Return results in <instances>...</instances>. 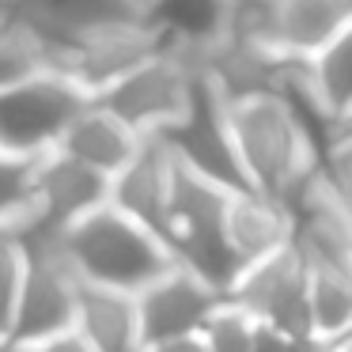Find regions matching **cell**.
Returning a JSON list of instances; mask_svg holds the SVG:
<instances>
[{
    "label": "cell",
    "instance_id": "obj_18",
    "mask_svg": "<svg viewBox=\"0 0 352 352\" xmlns=\"http://www.w3.org/2000/svg\"><path fill=\"white\" fill-rule=\"evenodd\" d=\"M258 326L246 311H239L235 303L223 299L212 314H208L205 329H201V344L205 352H250L254 349V337H258Z\"/></svg>",
    "mask_w": 352,
    "mask_h": 352
},
{
    "label": "cell",
    "instance_id": "obj_5",
    "mask_svg": "<svg viewBox=\"0 0 352 352\" xmlns=\"http://www.w3.org/2000/svg\"><path fill=\"white\" fill-rule=\"evenodd\" d=\"M160 140L167 144V152L175 155L178 167L193 170V175L208 178V182L223 186L231 193L250 190L243 175V163H239V152H235V137H231L228 102L216 95V87L201 72H197L193 99L186 107V114Z\"/></svg>",
    "mask_w": 352,
    "mask_h": 352
},
{
    "label": "cell",
    "instance_id": "obj_6",
    "mask_svg": "<svg viewBox=\"0 0 352 352\" xmlns=\"http://www.w3.org/2000/svg\"><path fill=\"white\" fill-rule=\"evenodd\" d=\"M223 299L284 337L314 333L311 299H307V261L296 250V243L288 250L273 254V258L246 265Z\"/></svg>",
    "mask_w": 352,
    "mask_h": 352
},
{
    "label": "cell",
    "instance_id": "obj_20",
    "mask_svg": "<svg viewBox=\"0 0 352 352\" xmlns=\"http://www.w3.org/2000/svg\"><path fill=\"white\" fill-rule=\"evenodd\" d=\"M318 182L352 216V125H344L318 160Z\"/></svg>",
    "mask_w": 352,
    "mask_h": 352
},
{
    "label": "cell",
    "instance_id": "obj_8",
    "mask_svg": "<svg viewBox=\"0 0 352 352\" xmlns=\"http://www.w3.org/2000/svg\"><path fill=\"white\" fill-rule=\"evenodd\" d=\"M223 303V296L193 276L190 269L175 265L152 280L144 292H137V326H140V349H152L178 337H197L205 329L208 314Z\"/></svg>",
    "mask_w": 352,
    "mask_h": 352
},
{
    "label": "cell",
    "instance_id": "obj_10",
    "mask_svg": "<svg viewBox=\"0 0 352 352\" xmlns=\"http://www.w3.org/2000/svg\"><path fill=\"white\" fill-rule=\"evenodd\" d=\"M223 235H228V246L239 258V265L246 269L296 243V216L284 201L265 197L258 190H239L231 193Z\"/></svg>",
    "mask_w": 352,
    "mask_h": 352
},
{
    "label": "cell",
    "instance_id": "obj_14",
    "mask_svg": "<svg viewBox=\"0 0 352 352\" xmlns=\"http://www.w3.org/2000/svg\"><path fill=\"white\" fill-rule=\"evenodd\" d=\"M76 329L95 352H140L137 326V296L99 284L76 288Z\"/></svg>",
    "mask_w": 352,
    "mask_h": 352
},
{
    "label": "cell",
    "instance_id": "obj_15",
    "mask_svg": "<svg viewBox=\"0 0 352 352\" xmlns=\"http://www.w3.org/2000/svg\"><path fill=\"white\" fill-rule=\"evenodd\" d=\"M311 326L326 341L352 333V269L349 265H307Z\"/></svg>",
    "mask_w": 352,
    "mask_h": 352
},
{
    "label": "cell",
    "instance_id": "obj_26",
    "mask_svg": "<svg viewBox=\"0 0 352 352\" xmlns=\"http://www.w3.org/2000/svg\"><path fill=\"white\" fill-rule=\"evenodd\" d=\"M337 352H352V333H349V337H341V341H337Z\"/></svg>",
    "mask_w": 352,
    "mask_h": 352
},
{
    "label": "cell",
    "instance_id": "obj_12",
    "mask_svg": "<svg viewBox=\"0 0 352 352\" xmlns=\"http://www.w3.org/2000/svg\"><path fill=\"white\" fill-rule=\"evenodd\" d=\"M140 140L144 137H137L129 125L118 122L110 110H102L99 102L91 99L76 118H72V125L65 129L61 144H57L54 152H61V155H69V160L84 163V167L99 170V175L114 178L118 170L137 155Z\"/></svg>",
    "mask_w": 352,
    "mask_h": 352
},
{
    "label": "cell",
    "instance_id": "obj_13",
    "mask_svg": "<svg viewBox=\"0 0 352 352\" xmlns=\"http://www.w3.org/2000/svg\"><path fill=\"white\" fill-rule=\"evenodd\" d=\"M352 23V0H273L276 50L288 61H311Z\"/></svg>",
    "mask_w": 352,
    "mask_h": 352
},
{
    "label": "cell",
    "instance_id": "obj_25",
    "mask_svg": "<svg viewBox=\"0 0 352 352\" xmlns=\"http://www.w3.org/2000/svg\"><path fill=\"white\" fill-rule=\"evenodd\" d=\"M0 352H34V349H31V344L12 341V337H0Z\"/></svg>",
    "mask_w": 352,
    "mask_h": 352
},
{
    "label": "cell",
    "instance_id": "obj_9",
    "mask_svg": "<svg viewBox=\"0 0 352 352\" xmlns=\"http://www.w3.org/2000/svg\"><path fill=\"white\" fill-rule=\"evenodd\" d=\"M175 170H178V163L160 137L140 140L137 155L110 178V205L167 243Z\"/></svg>",
    "mask_w": 352,
    "mask_h": 352
},
{
    "label": "cell",
    "instance_id": "obj_1",
    "mask_svg": "<svg viewBox=\"0 0 352 352\" xmlns=\"http://www.w3.org/2000/svg\"><path fill=\"white\" fill-rule=\"evenodd\" d=\"M228 118L246 186L292 208V201L307 190L318 170V152L292 107L280 95H258V99L231 102Z\"/></svg>",
    "mask_w": 352,
    "mask_h": 352
},
{
    "label": "cell",
    "instance_id": "obj_7",
    "mask_svg": "<svg viewBox=\"0 0 352 352\" xmlns=\"http://www.w3.org/2000/svg\"><path fill=\"white\" fill-rule=\"evenodd\" d=\"M102 205H110V178L61 152H50L34 163V197L23 223L65 235L72 223H80Z\"/></svg>",
    "mask_w": 352,
    "mask_h": 352
},
{
    "label": "cell",
    "instance_id": "obj_16",
    "mask_svg": "<svg viewBox=\"0 0 352 352\" xmlns=\"http://www.w3.org/2000/svg\"><path fill=\"white\" fill-rule=\"evenodd\" d=\"M303 69L311 76L318 99L349 125V114H352V23L333 42H326L311 61H303Z\"/></svg>",
    "mask_w": 352,
    "mask_h": 352
},
{
    "label": "cell",
    "instance_id": "obj_17",
    "mask_svg": "<svg viewBox=\"0 0 352 352\" xmlns=\"http://www.w3.org/2000/svg\"><path fill=\"white\" fill-rule=\"evenodd\" d=\"M34 163L27 155H12L0 148V228H16L31 212L34 197Z\"/></svg>",
    "mask_w": 352,
    "mask_h": 352
},
{
    "label": "cell",
    "instance_id": "obj_22",
    "mask_svg": "<svg viewBox=\"0 0 352 352\" xmlns=\"http://www.w3.org/2000/svg\"><path fill=\"white\" fill-rule=\"evenodd\" d=\"M288 344H292V337L276 333V329H269V326H258V337H254L250 352H288Z\"/></svg>",
    "mask_w": 352,
    "mask_h": 352
},
{
    "label": "cell",
    "instance_id": "obj_2",
    "mask_svg": "<svg viewBox=\"0 0 352 352\" xmlns=\"http://www.w3.org/2000/svg\"><path fill=\"white\" fill-rule=\"evenodd\" d=\"M61 250L76 280L99 284L114 292H144L152 280L178 265L170 246L114 205L95 208L80 223H72L61 239Z\"/></svg>",
    "mask_w": 352,
    "mask_h": 352
},
{
    "label": "cell",
    "instance_id": "obj_3",
    "mask_svg": "<svg viewBox=\"0 0 352 352\" xmlns=\"http://www.w3.org/2000/svg\"><path fill=\"white\" fill-rule=\"evenodd\" d=\"M193 84H197V61L163 46L140 65H133L125 76H118L110 87H102L95 102L148 140L163 137L186 114Z\"/></svg>",
    "mask_w": 352,
    "mask_h": 352
},
{
    "label": "cell",
    "instance_id": "obj_4",
    "mask_svg": "<svg viewBox=\"0 0 352 352\" xmlns=\"http://www.w3.org/2000/svg\"><path fill=\"white\" fill-rule=\"evenodd\" d=\"M87 102L91 95L57 69H42L0 87V148L12 155L42 160L61 144L65 129Z\"/></svg>",
    "mask_w": 352,
    "mask_h": 352
},
{
    "label": "cell",
    "instance_id": "obj_23",
    "mask_svg": "<svg viewBox=\"0 0 352 352\" xmlns=\"http://www.w3.org/2000/svg\"><path fill=\"white\" fill-rule=\"evenodd\" d=\"M288 352H337V341H326L318 333H307V337H292Z\"/></svg>",
    "mask_w": 352,
    "mask_h": 352
},
{
    "label": "cell",
    "instance_id": "obj_27",
    "mask_svg": "<svg viewBox=\"0 0 352 352\" xmlns=\"http://www.w3.org/2000/svg\"><path fill=\"white\" fill-rule=\"evenodd\" d=\"M349 125H352V114H349Z\"/></svg>",
    "mask_w": 352,
    "mask_h": 352
},
{
    "label": "cell",
    "instance_id": "obj_21",
    "mask_svg": "<svg viewBox=\"0 0 352 352\" xmlns=\"http://www.w3.org/2000/svg\"><path fill=\"white\" fill-rule=\"evenodd\" d=\"M34 352H95V349L76 333V329H69V333H57V337H50V341L34 344Z\"/></svg>",
    "mask_w": 352,
    "mask_h": 352
},
{
    "label": "cell",
    "instance_id": "obj_19",
    "mask_svg": "<svg viewBox=\"0 0 352 352\" xmlns=\"http://www.w3.org/2000/svg\"><path fill=\"white\" fill-rule=\"evenodd\" d=\"M23 276H27L23 246H19L12 228H0V337H8L12 329V314H16V303H19Z\"/></svg>",
    "mask_w": 352,
    "mask_h": 352
},
{
    "label": "cell",
    "instance_id": "obj_24",
    "mask_svg": "<svg viewBox=\"0 0 352 352\" xmlns=\"http://www.w3.org/2000/svg\"><path fill=\"white\" fill-rule=\"evenodd\" d=\"M140 352H205V344H201V337H178V341H163Z\"/></svg>",
    "mask_w": 352,
    "mask_h": 352
},
{
    "label": "cell",
    "instance_id": "obj_11",
    "mask_svg": "<svg viewBox=\"0 0 352 352\" xmlns=\"http://www.w3.org/2000/svg\"><path fill=\"white\" fill-rule=\"evenodd\" d=\"M231 0H144V23L167 50L197 61L223 38Z\"/></svg>",
    "mask_w": 352,
    "mask_h": 352
},
{
    "label": "cell",
    "instance_id": "obj_28",
    "mask_svg": "<svg viewBox=\"0 0 352 352\" xmlns=\"http://www.w3.org/2000/svg\"><path fill=\"white\" fill-rule=\"evenodd\" d=\"M140 4H144V0H140Z\"/></svg>",
    "mask_w": 352,
    "mask_h": 352
}]
</instances>
